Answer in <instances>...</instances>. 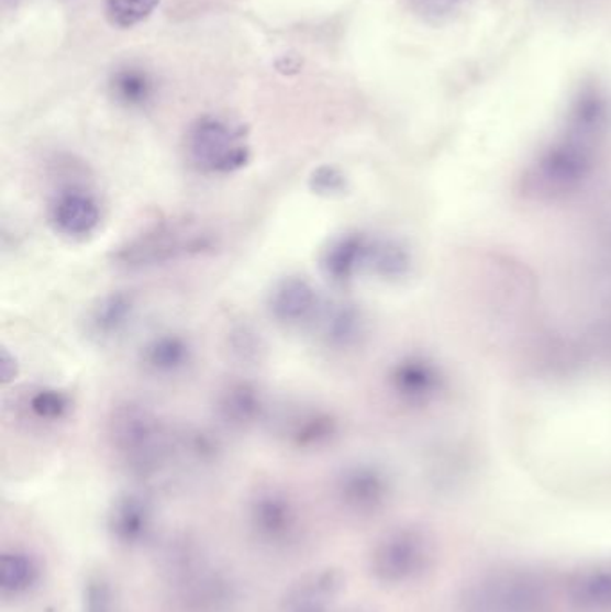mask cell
I'll list each match as a JSON object with an SVG mask.
<instances>
[{
	"instance_id": "cell-13",
	"label": "cell",
	"mask_w": 611,
	"mask_h": 612,
	"mask_svg": "<svg viewBox=\"0 0 611 612\" xmlns=\"http://www.w3.org/2000/svg\"><path fill=\"white\" fill-rule=\"evenodd\" d=\"M321 343L332 352H346L359 344L364 335V319L360 310L345 301L323 304L314 321Z\"/></svg>"
},
{
	"instance_id": "cell-2",
	"label": "cell",
	"mask_w": 611,
	"mask_h": 612,
	"mask_svg": "<svg viewBox=\"0 0 611 612\" xmlns=\"http://www.w3.org/2000/svg\"><path fill=\"white\" fill-rule=\"evenodd\" d=\"M187 155L201 173L226 176L248 165L249 147L241 127L221 116L204 115L187 131Z\"/></svg>"
},
{
	"instance_id": "cell-4",
	"label": "cell",
	"mask_w": 611,
	"mask_h": 612,
	"mask_svg": "<svg viewBox=\"0 0 611 612\" xmlns=\"http://www.w3.org/2000/svg\"><path fill=\"white\" fill-rule=\"evenodd\" d=\"M249 528L263 545L287 546L300 528L297 503L280 487H260L248 507Z\"/></svg>"
},
{
	"instance_id": "cell-3",
	"label": "cell",
	"mask_w": 611,
	"mask_h": 612,
	"mask_svg": "<svg viewBox=\"0 0 611 612\" xmlns=\"http://www.w3.org/2000/svg\"><path fill=\"white\" fill-rule=\"evenodd\" d=\"M212 246L210 236L203 232H196L187 226H162L153 232L136 236L126 246L121 247L115 255L119 266L153 267L162 266L170 260H178L181 256L199 255Z\"/></svg>"
},
{
	"instance_id": "cell-6",
	"label": "cell",
	"mask_w": 611,
	"mask_h": 612,
	"mask_svg": "<svg viewBox=\"0 0 611 612\" xmlns=\"http://www.w3.org/2000/svg\"><path fill=\"white\" fill-rule=\"evenodd\" d=\"M49 222L59 235L87 238L101 224V207L88 190L67 187L59 190L51 201Z\"/></svg>"
},
{
	"instance_id": "cell-17",
	"label": "cell",
	"mask_w": 611,
	"mask_h": 612,
	"mask_svg": "<svg viewBox=\"0 0 611 612\" xmlns=\"http://www.w3.org/2000/svg\"><path fill=\"white\" fill-rule=\"evenodd\" d=\"M110 92L122 107L144 108L155 97V79L144 68H119L110 79Z\"/></svg>"
},
{
	"instance_id": "cell-1",
	"label": "cell",
	"mask_w": 611,
	"mask_h": 612,
	"mask_svg": "<svg viewBox=\"0 0 611 612\" xmlns=\"http://www.w3.org/2000/svg\"><path fill=\"white\" fill-rule=\"evenodd\" d=\"M110 441L124 466L138 477L160 471L173 452L166 424L153 410L132 401L113 410Z\"/></svg>"
},
{
	"instance_id": "cell-25",
	"label": "cell",
	"mask_w": 611,
	"mask_h": 612,
	"mask_svg": "<svg viewBox=\"0 0 611 612\" xmlns=\"http://www.w3.org/2000/svg\"><path fill=\"white\" fill-rule=\"evenodd\" d=\"M413 2L414 8L423 15L440 19V16L456 11L457 5L462 4L463 0H413Z\"/></svg>"
},
{
	"instance_id": "cell-27",
	"label": "cell",
	"mask_w": 611,
	"mask_h": 612,
	"mask_svg": "<svg viewBox=\"0 0 611 612\" xmlns=\"http://www.w3.org/2000/svg\"><path fill=\"white\" fill-rule=\"evenodd\" d=\"M346 612H363V611H346Z\"/></svg>"
},
{
	"instance_id": "cell-21",
	"label": "cell",
	"mask_w": 611,
	"mask_h": 612,
	"mask_svg": "<svg viewBox=\"0 0 611 612\" xmlns=\"http://www.w3.org/2000/svg\"><path fill=\"white\" fill-rule=\"evenodd\" d=\"M230 353L235 360L241 364H257L263 360L266 353V344H264L260 333L255 332L252 326L241 324L230 332L229 335Z\"/></svg>"
},
{
	"instance_id": "cell-12",
	"label": "cell",
	"mask_w": 611,
	"mask_h": 612,
	"mask_svg": "<svg viewBox=\"0 0 611 612\" xmlns=\"http://www.w3.org/2000/svg\"><path fill=\"white\" fill-rule=\"evenodd\" d=\"M340 423L323 409H298L287 414L280 424V434L298 449H320L337 437Z\"/></svg>"
},
{
	"instance_id": "cell-23",
	"label": "cell",
	"mask_w": 611,
	"mask_h": 612,
	"mask_svg": "<svg viewBox=\"0 0 611 612\" xmlns=\"http://www.w3.org/2000/svg\"><path fill=\"white\" fill-rule=\"evenodd\" d=\"M574 122L582 131L599 130L608 116V104L599 93L585 92L574 107Z\"/></svg>"
},
{
	"instance_id": "cell-11",
	"label": "cell",
	"mask_w": 611,
	"mask_h": 612,
	"mask_svg": "<svg viewBox=\"0 0 611 612\" xmlns=\"http://www.w3.org/2000/svg\"><path fill=\"white\" fill-rule=\"evenodd\" d=\"M136 299L127 290L102 296L87 315V333L99 344L112 343L132 324Z\"/></svg>"
},
{
	"instance_id": "cell-26",
	"label": "cell",
	"mask_w": 611,
	"mask_h": 612,
	"mask_svg": "<svg viewBox=\"0 0 611 612\" xmlns=\"http://www.w3.org/2000/svg\"><path fill=\"white\" fill-rule=\"evenodd\" d=\"M0 375H2V383H10V381L15 380L16 375H19V366H16L15 357H11L8 349H2Z\"/></svg>"
},
{
	"instance_id": "cell-20",
	"label": "cell",
	"mask_w": 611,
	"mask_h": 612,
	"mask_svg": "<svg viewBox=\"0 0 611 612\" xmlns=\"http://www.w3.org/2000/svg\"><path fill=\"white\" fill-rule=\"evenodd\" d=\"M160 0H107V16L110 24L130 30L153 15Z\"/></svg>"
},
{
	"instance_id": "cell-9",
	"label": "cell",
	"mask_w": 611,
	"mask_h": 612,
	"mask_svg": "<svg viewBox=\"0 0 611 612\" xmlns=\"http://www.w3.org/2000/svg\"><path fill=\"white\" fill-rule=\"evenodd\" d=\"M266 398L260 387L248 380H233L219 391L215 412L230 429H249L266 415Z\"/></svg>"
},
{
	"instance_id": "cell-8",
	"label": "cell",
	"mask_w": 611,
	"mask_h": 612,
	"mask_svg": "<svg viewBox=\"0 0 611 612\" xmlns=\"http://www.w3.org/2000/svg\"><path fill=\"white\" fill-rule=\"evenodd\" d=\"M371 241L363 233H343L332 238L321 253V272L335 287L352 283L363 270H368Z\"/></svg>"
},
{
	"instance_id": "cell-24",
	"label": "cell",
	"mask_w": 611,
	"mask_h": 612,
	"mask_svg": "<svg viewBox=\"0 0 611 612\" xmlns=\"http://www.w3.org/2000/svg\"><path fill=\"white\" fill-rule=\"evenodd\" d=\"M309 187L315 196L335 198L346 190V176L334 165H321L312 170Z\"/></svg>"
},
{
	"instance_id": "cell-18",
	"label": "cell",
	"mask_w": 611,
	"mask_h": 612,
	"mask_svg": "<svg viewBox=\"0 0 611 612\" xmlns=\"http://www.w3.org/2000/svg\"><path fill=\"white\" fill-rule=\"evenodd\" d=\"M25 407L34 420L42 423H59L67 420L68 414L73 412V398L56 387H40L27 396Z\"/></svg>"
},
{
	"instance_id": "cell-5",
	"label": "cell",
	"mask_w": 611,
	"mask_h": 612,
	"mask_svg": "<svg viewBox=\"0 0 611 612\" xmlns=\"http://www.w3.org/2000/svg\"><path fill=\"white\" fill-rule=\"evenodd\" d=\"M321 303L318 290L301 276H287L277 281L267 298V310L278 324L287 329H300L314 324L320 315Z\"/></svg>"
},
{
	"instance_id": "cell-19",
	"label": "cell",
	"mask_w": 611,
	"mask_h": 612,
	"mask_svg": "<svg viewBox=\"0 0 611 612\" xmlns=\"http://www.w3.org/2000/svg\"><path fill=\"white\" fill-rule=\"evenodd\" d=\"M408 255L393 242H371L368 270L382 278H398L408 270Z\"/></svg>"
},
{
	"instance_id": "cell-7",
	"label": "cell",
	"mask_w": 611,
	"mask_h": 612,
	"mask_svg": "<svg viewBox=\"0 0 611 612\" xmlns=\"http://www.w3.org/2000/svg\"><path fill=\"white\" fill-rule=\"evenodd\" d=\"M341 589L343 575L337 569H314L289 586L280 612H334Z\"/></svg>"
},
{
	"instance_id": "cell-15",
	"label": "cell",
	"mask_w": 611,
	"mask_h": 612,
	"mask_svg": "<svg viewBox=\"0 0 611 612\" xmlns=\"http://www.w3.org/2000/svg\"><path fill=\"white\" fill-rule=\"evenodd\" d=\"M42 563L27 549H4L0 557V594L4 600H19L38 588Z\"/></svg>"
},
{
	"instance_id": "cell-14",
	"label": "cell",
	"mask_w": 611,
	"mask_h": 612,
	"mask_svg": "<svg viewBox=\"0 0 611 612\" xmlns=\"http://www.w3.org/2000/svg\"><path fill=\"white\" fill-rule=\"evenodd\" d=\"M108 525L113 539L121 545H138L146 539L153 526V503L141 492H126L113 503Z\"/></svg>"
},
{
	"instance_id": "cell-10",
	"label": "cell",
	"mask_w": 611,
	"mask_h": 612,
	"mask_svg": "<svg viewBox=\"0 0 611 612\" xmlns=\"http://www.w3.org/2000/svg\"><path fill=\"white\" fill-rule=\"evenodd\" d=\"M138 360L151 377L175 378L192 364L195 349L184 335L160 333L142 346Z\"/></svg>"
},
{
	"instance_id": "cell-16",
	"label": "cell",
	"mask_w": 611,
	"mask_h": 612,
	"mask_svg": "<svg viewBox=\"0 0 611 612\" xmlns=\"http://www.w3.org/2000/svg\"><path fill=\"white\" fill-rule=\"evenodd\" d=\"M382 492V477L369 466L346 468L335 480V498L346 511H369L380 502Z\"/></svg>"
},
{
	"instance_id": "cell-22",
	"label": "cell",
	"mask_w": 611,
	"mask_h": 612,
	"mask_svg": "<svg viewBox=\"0 0 611 612\" xmlns=\"http://www.w3.org/2000/svg\"><path fill=\"white\" fill-rule=\"evenodd\" d=\"M115 594L107 574L88 575L84 589V612H113Z\"/></svg>"
}]
</instances>
